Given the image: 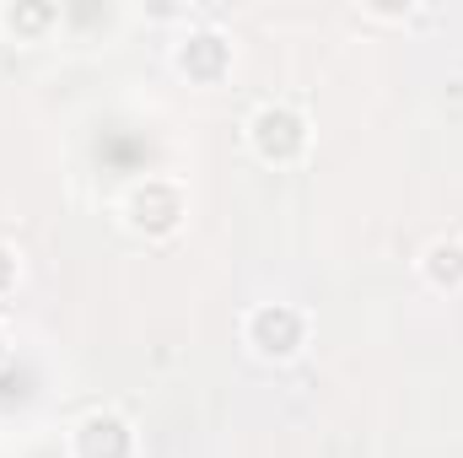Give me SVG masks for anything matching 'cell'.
I'll return each mask as SVG.
<instances>
[{"label":"cell","mask_w":463,"mask_h":458,"mask_svg":"<svg viewBox=\"0 0 463 458\" xmlns=\"http://www.w3.org/2000/svg\"><path fill=\"white\" fill-rule=\"evenodd\" d=\"M248 135H253V151L264 162H297L307 151V119L286 103H264L248 124Z\"/></svg>","instance_id":"1"},{"label":"cell","mask_w":463,"mask_h":458,"mask_svg":"<svg viewBox=\"0 0 463 458\" xmlns=\"http://www.w3.org/2000/svg\"><path fill=\"white\" fill-rule=\"evenodd\" d=\"M248 345L259 350V356H297L302 345H307V319L297 313V308H286V302H269V308H253L248 313Z\"/></svg>","instance_id":"2"},{"label":"cell","mask_w":463,"mask_h":458,"mask_svg":"<svg viewBox=\"0 0 463 458\" xmlns=\"http://www.w3.org/2000/svg\"><path fill=\"white\" fill-rule=\"evenodd\" d=\"M124 211H129V222H135L140 232L162 237V232L178 227V216H184V195H178V184L151 178V184H140V189L124 200Z\"/></svg>","instance_id":"3"},{"label":"cell","mask_w":463,"mask_h":458,"mask_svg":"<svg viewBox=\"0 0 463 458\" xmlns=\"http://www.w3.org/2000/svg\"><path fill=\"white\" fill-rule=\"evenodd\" d=\"M76 443H81V458H129V448H135V437L118 415H87Z\"/></svg>","instance_id":"4"},{"label":"cell","mask_w":463,"mask_h":458,"mask_svg":"<svg viewBox=\"0 0 463 458\" xmlns=\"http://www.w3.org/2000/svg\"><path fill=\"white\" fill-rule=\"evenodd\" d=\"M178 65H184L189 76H200V81H216V76L227 71V38H222V33H194V38H184Z\"/></svg>","instance_id":"5"},{"label":"cell","mask_w":463,"mask_h":458,"mask_svg":"<svg viewBox=\"0 0 463 458\" xmlns=\"http://www.w3.org/2000/svg\"><path fill=\"white\" fill-rule=\"evenodd\" d=\"M420 270H426L431 286H463V243L458 237H437L420 253Z\"/></svg>","instance_id":"6"},{"label":"cell","mask_w":463,"mask_h":458,"mask_svg":"<svg viewBox=\"0 0 463 458\" xmlns=\"http://www.w3.org/2000/svg\"><path fill=\"white\" fill-rule=\"evenodd\" d=\"M54 16H60L54 5H5V11H0V27H5V33H43Z\"/></svg>","instance_id":"7"},{"label":"cell","mask_w":463,"mask_h":458,"mask_svg":"<svg viewBox=\"0 0 463 458\" xmlns=\"http://www.w3.org/2000/svg\"><path fill=\"white\" fill-rule=\"evenodd\" d=\"M11 286H16V253L0 248V291H11Z\"/></svg>","instance_id":"8"},{"label":"cell","mask_w":463,"mask_h":458,"mask_svg":"<svg viewBox=\"0 0 463 458\" xmlns=\"http://www.w3.org/2000/svg\"><path fill=\"white\" fill-rule=\"evenodd\" d=\"M0 361H5V335H0Z\"/></svg>","instance_id":"9"}]
</instances>
